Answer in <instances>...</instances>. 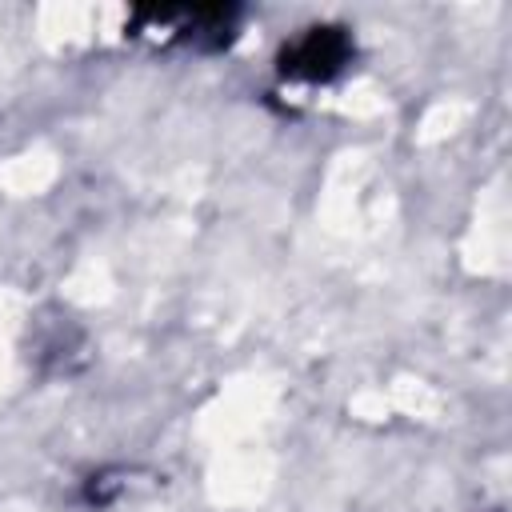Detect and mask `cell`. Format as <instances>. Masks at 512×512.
Instances as JSON below:
<instances>
[{"label": "cell", "instance_id": "obj_1", "mask_svg": "<svg viewBox=\"0 0 512 512\" xmlns=\"http://www.w3.org/2000/svg\"><path fill=\"white\" fill-rule=\"evenodd\" d=\"M352 64V36L336 24H312L300 36H292L280 56L276 68L284 80H300V84H324L332 76H340Z\"/></svg>", "mask_w": 512, "mask_h": 512}]
</instances>
